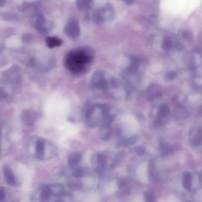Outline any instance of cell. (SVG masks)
I'll use <instances>...</instances> for the list:
<instances>
[{
    "mask_svg": "<svg viewBox=\"0 0 202 202\" xmlns=\"http://www.w3.org/2000/svg\"><path fill=\"white\" fill-rule=\"evenodd\" d=\"M64 32L66 36L72 39H76L79 37L81 27L77 18L72 17L68 20L64 27Z\"/></svg>",
    "mask_w": 202,
    "mask_h": 202,
    "instance_id": "8",
    "label": "cell"
},
{
    "mask_svg": "<svg viewBox=\"0 0 202 202\" xmlns=\"http://www.w3.org/2000/svg\"><path fill=\"white\" fill-rule=\"evenodd\" d=\"M4 176L7 183L10 185H16L17 181L15 176L10 168L5 166L4 168Z\"/></svg>",
    "mask_w": 202,
    "mask_h": 202,
    "instance_id": "10",
    "label": "cell"
},
{
    "mask_svg": "<svg viewBox=\"0 0 202 202\" xmlns=\"http://www.w3.org/2000/svg\"><path fill=\"white\" fill-rule=\"evenodd\" d=\"M20 75L18 68L16 67H12L9 70V71L6 72L4 76V79L7 80L10 83H17L20 79Z\"/></svg>",
    "mask_w": 202,
    "mask_h": 202,
    "instance_id": "9",
    "label": "cell"
},
{
    "mask_svg": "<svg viewBox=\"0 0 202 202\" xmlns=\"http://www.w3.org/2000/svg\"><path fill=\"white\" fill-rule=\"evenodd\" d=\"M77 7L81 12H87L91 8L93 4V1H78L76 2Z\"/></svg>",
    "mask_w": 202,
    "mask_h": 202,
    "instance_id": "12",
    "label": "cell"
},
{
    "mask_svg": "<svg viewBox=\"0 0 202 202\" xmlns=\"http://www.w3.org/2000/svg\"><path fill=\"white\" fill-rule=\"evenodd\" d=\"M137 153L139 155H142L144 153V149L141 148H137Z\"/></svg>",
    "mask_w": 202,
    "mask_h": 202,
    "instance_id": "19",
    "label": "cell"
},
{
    "mask_svg": "<svg viewBox=\"0 0 202 202\" xmlns=\"http://www.w3.org/2000/svg\"><path fill=\"white\" fill-rule=\"evenodd\" d=\"M110 77L105 71H95L89 80L91 89L94 92H106Z\"/></svg>",
    "mask_w": 202,
    "mask_h": 202,
    "instance_id": "3",
    "label": "cell"
},
{
    "mask_svg": "<svg viewBox=\"0 0 202 202\" xmlns=\"http://www.w3.org/2000/svg\"><path fill=\"white\" fill-rule=\"evenodd\" d=\"M145 202H155V199L154 195L151 193H146L145 194Z\"/></svg>",
    "mask_w": 202,
    "mask_h": 202,
    "instance_id": "17",
    "label": "cell"
},
{
    "mask_svg": "<svg viewBox=\"0 0 202 202\" xmlns=\"http://www.w3.org/2000/svg\"><path fill=\"white\" fill-rule=\"evenodd\" d=\"M31 18L35 29L42 34H48L53 28L52 22L46 18L39 10L35 12L31 16Z\"/></svg>",
    "mask_w": 202,
    "mask_h": 202,
    "instance_id": "6",
    "label": "cell"
},
{
    "mask_svg": "<svg viewBox=\"0 0 202 202\" xmlns=\"http://www.w3.org/2000/svg\"><path fill=\"white\" fill-rule=\"evenodd\" d=\"M1 193H0V200L1 202H4L6 199V191L3 188L1 189Z\"/></svg>",
    "mask_w": 202,
    "mask_h": 202,
    "instance_id": "18",
    "label": "cell"
},
{
    "mask_svg": "<svg viewBox=\"0 0 202 202\" xmlns=\"http://www.w3.org/2000/svg\"><path fill=\"white\" fill-rule=\"evenodd\" d=\"M63 43L62 41L58 37L48 36L46 38V44L50 49L60 47Z\"/></svg>",
    "mask_w": 202,
    "mask_h": 202,
    "instance_id": "11",
    "label": "cell"
},
{
    "mask_svg": "<svg viewBox=\"0 0 202 202\" xmlns=\"http://www.w3.org/2000/svg\"><path fill=\"white\" fill-rule=\"evenodd\" d=\"M83 117L85 123L91 127H103L110 125L114 119L110 107L107 104L94 100L85 104Z\"/></svg>",
    "mask_w": 202,
    "mask_h": 202,
    "instance_id": "1",
    "label": "cell"
},
{
    "mask_svg": "<svg viewBox=\"0 0 202 202\" xmlns=\"http://www.w3.org/2000/svg\"><path fill=\"white\" fill-rule=\"evenodd\" d=\"M86 174V170L82 167H78L76 168L75 170L73 172V176L75 177L80 178L83 177Z\"/></svg>",
    "mask_w": 202,
    "mask_h": 202,
    "instance_id": "16",
    "label": "cell"
},
{
    "mask_svg": "<svg viewBox=\"0 0 202 202\" xmlns=\"http://www.w3.org/2000/svg\"><path fill=\"white\" fill-rule=\"evenodd\" d=\"M114 16V9L112 4L108 2L94 10L92 18L95 23L103 24L110 22Z\"/></svg>",
    "mask_w": 202,
    "mask_h": 202,
    "instance_id": "5",
    "label": "cell"
},
{
    "mask_svg": "<svg viewBox=\"0 0 202 202\" xmlns=\"http://www.w3.org/2000/svg\"><path fill=\"white\" fill-rule=\"evenodd\" d=\"M81 160V155L78 152H75L70 155L68 160V166L70 167L76 166Z\"/></svg>",
    "mask_w": 202,
    "mask_h": 202,
    "instance_id": "13",
    "label": "cell"
},
{
    "mask_svg": "<svg viewBox=\"0 0 202 202\" xmlns=\"http://www.w3.org/2000/svg\"><path fill=\"white\" fill-rule=\"evenodd\" d=\"M93 56V52L90 48H76L72 49L66 55L65 65L72 73L81 74L89 68Z\"/></svg>",
    "mask_w": 202,
    "mask_h": 202,
    "instance_id": "2",
    "label": "cell"
},
{
    "mask_svg": "<svg viewBox=\"0 0 202 202\" xmlns=\"http://www.w3.org/2000/svg\"><path fill=\"white\" fill-rule=\"evenodd\" d=\"M192 176L190 172H185L183 178V185L186 190H189L191 187Z\"/></svg>",
    "mask_w": 202,
    "mask_h": 202,
    "instance_id": "14",
    "label": "cell"
},
{
    "mask_svg": "<svg viewBox=\"0 0 202 202\" xmlns=\"http://www.w3.org/2000/svg\"><path fill=\"white\" fill-rule=\"evenodd\" d=\"M33 147L35 148V156L39 160H43L49 158L47 155L48 151L53 155H55L56 152V149L53 144L41 137H37L33 140Z\"/></svg>",
    "mask_w": 202,
    "mask_h": 202,
    "instance_id": "4",
    "label": "cell"
},
{
    "mask_svg": "<svg viewBox=\"0 0 202 202\" xmlns=\"http://www.w3.org/2000/svg\"><path fill=\"white\" fill-rule=\"evenodd\" d=\"M35 118V114L30 111H26L24 112V114H23V119L24 122L27 125L31 124L34 122Z\"/></svg>",
    "mask_w": 202,
    "mask_h": 202,
    "instance_id": "15",
    "label": "cell"
},
{
    "mask_svg": "<svg viewBox=\"0 0 202 202\" xmlns=\"http://www.w3.org/2000/svg\"><path fill=\"white\" fill-rule=\"evenodd\" d=\"M93 163L99 171L113 168L116 164L114 158L112 157V154L102 152L97 153L94 155Z\"/></svg>",
    "mask_w": 202,
    "mask_h": 202,
    "instance_id": "7",
    "label": "cell"
}]
</instances>
